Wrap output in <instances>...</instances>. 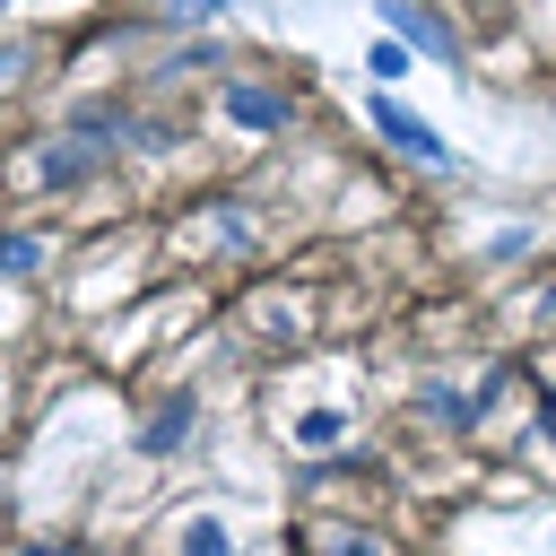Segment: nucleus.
Listing matches in <instances>:
<instances>
[{"instance_id":"obj_1","label":"nucleus","mask_w":556,"mask_h":556,"mask_svg":"<svg viewBox=\"0 0 556 556\" xmlns=\"http://www.w3.org/2000/svg\"><path fill=\"white\" fill-rule=\"evenodd\" d=\"M374 130H382V139H400V148H408L417 165H434V174H452V148H443V130H434V122H417L408 104H391V96H374Z\"/></svg>"},{"instance_id":"obj_2","label":"nucleus","mask_w":556,"mask_h":556,"mask_svg":"<svg viewBox=\"0 0 556 556\" xmlns=\"http://www.w3.org/2000/svg\"><path fill=\"white\" fill-rule=\"evenodd\" d=\"M382 17H391V35H400V43H417V52H434V61H452V52H460V35H452L434 9H408V0H391Z\"/></svg>"},{"instance_id":"obj_3","label":"nucleus","mask_w":556,"mask_h":556,"mask_svg":"<svg viewBox=\"0 0 556 556\" xmlns=\"http://www.w3.org/2000/svg\"><path fill=\"white\" fill-rule=\"evenodd\" d=\"M182 434H191V391H174V400L139 426V452H182Z\"/></svg>"},{"instance_id":"obj_4","label":"nucleus","mask_w":556,"mask_h":556,"mask_svg":"<svg viewBox=\"0 0 556 556\" xmlns=\"http://www.w3.org/2000/svg\"><path fill=\"white\" fill-rule=\"evenodd\" d=\"M226 113H235L243 130H278V122H287V104H278L269 87H226Z\"/></svg>"},{"instance_id":"obj_5","label":"nucleus","mask_w":556,"mask_h":556,"mask_svg":"<svg viewBox=\"0 0 556 556\" xmlns=\"http://www.w3.org/2000/svg\"><path fill=\"white\" fill-rule=\"evenodd\" d=\"M174 556H235V539H226L217 513H200V521H182V547H174Z\"/></svg>"},{"instance_id":"obj_6","label":"nucleus","mask_w":556,"mask_h":556,"mask_svg":"<svg viewBox=\"0 0 556 556\" xmlns=\"http://www.w3.org/2000/svg\"><path fill=\"white\" fill-rule=\"evenodd\" d=\"M339 434H348V417H339V408H304V417H295V443H304V452H330Z\"/></svg>"},{"instance_id":"obj_7","label":"nucleus","mask_w":556,"mask_h":556,"mask_svg":"<svg viewBox=\"0 0 556 556\" xmlns=\"http://www.w3.org/2000/svg\"><path fill=\"white\" fill-rule=\"evenodd\" d=\"M426 417H443V426H478V400H460L452 382H426Z\"/></svg>"},{"instance_id":"obj_8","label":"nucleus","mask_w":556,"mask_h":556,"mask_svg":"<svg viewBox=\"0 0 556 556\" xmlns=\"http://www.w3.org/2000/svg\"><path fill=\"white\" fill-rule=\"evenodd\" d=\"M35 174H43V182H78V174H87V148H52Z\"/></svg>"},{"instance_id":"obj_9","label":"nucleus","mask_w":556,"mask_h":556,"mask_svg":"<svg viewBox=\"0 0 556 556\" xmlns=\"http://www.w3.org/2000/svg\"><path fill=\"white\" fill-rule=\"evenodd\" d=\"M35 261H43V243H35V235H9V252H0V269H9V278H35Z\"/></svg>"},{"instance_id":"obj_10","label":"nucleus","mask_w":556,"mask_h":556,"mask_svg":"<svg viewBox=\"0 0 556 556\" xmlns=\"http://www.w3.org/2000/svg\"><path fill=\"white\" fill-rule=\"evenodd\" d=\"M365 70H374V78H400V70H408V52H400V43H374V61H365Z\"/></svg>"},{"instance_id":"obj_11","label":"nucleus","mask_w":556,"mask_h":556,"mask_svg":"<svg viewBox=\"0 0 556 556\" xmlns=\"http://www.w3.org/2000/svg\"><path fill=\"white\" fill-rule=\"evenodd\" d=\"M330 556H382V547H374V539H339Z\"/></svg>"},{"instance_id":"obj_12","label":"nucleus","mask_w":556,"mask_h":556,"mask_svg":"<svg viewBox=\"0 0 556 556\" xmlns=\"http://www.w3.org/2000/svg\"><path fill=\"white\" fill-rule=\"evenodd\" d=\"M26 556H70V547H26Z\"/></svg>"}]
</instances>
